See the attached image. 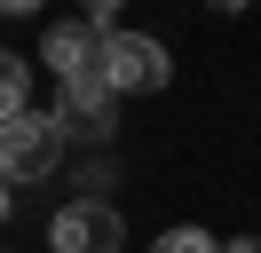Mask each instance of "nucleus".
Segmentation results:
<instances>
[{
    "label": "nucleus",
    "mask_w": 261,
    "mask_h": 253,
    "mask_svg": "<svg viewBox=\"0 0 261 253\" xmlns=\"http://www.w3.org/2000/svg\"><path fill=\"white\" fill-rule=\"evenodd\" d=\"M95 32H87V16H71V24H48V40H40V63H48L56 79H80V71H95Z\"/></svg>",
    "instance_id": "obj_5"
},
{
    "label": "nucleus",
    "mask_w": 261,
    "mask_h": 253,
    "mask_svg": "<svg viewBox=\"0 0 261 253\" xmlns=\"http://www.w3.org/2000/svg\"><path fill=\"white\" fill-rule=\"evenodd\" d=\"M64 166V127L48 119V111H16V119L0 127V182H48V174Z\"/></svg>",
    "instance_id": "obj_2"
},
{
    "label": "nucleus",
    "mask_w": 261,
    "mask_h": 253,
    "mask_svg": "<svg viewBox=\"0 0 261 253\" xmlns=\"http://www.w3.org/2000/svg\"><path fill=\"white\" fill-rule=\"evenodd\" d=\"M48 245L56 253H127V221L111 198H71V206H56Z\"/></svg>",
    "instance_id": "obj_3"
},
{
    "label": "nucleus",
    "mask_w": 261,
    "mask_h": 253,
    "mask_svg": "<svg viewBox=\"0 0 261 253\" xmlns=\"http://www.w3.org/2000/svg\"><path fill=\"white\" fill-rule=\"evenodd\" d=\"M150 253H222V245H214L206 230H190V221H182V230H159V245H150Z\"/></svg>",
    "instance_id": "obj_7"
},
{
    "label": "nucleus",
    "mask_w": 261,
    "mask_h": 253,
    "mask_svg": "<svg viewBox=\"0 0 261 253\" xmlns=\"http://www.w3.org/2000/svg\"><path fill=\"white\" fill-rule=\"evenodd\" d=\"M95 79L111 95H159L166 79H174V56H166L150 32H127V24H119L111 40L95 47Z\"/></svg>",
    "instance_id": "obj_1"
},
{
    "label": "nucleus",
    "mask_w": 261,
    "mask_h": 253,
    "mask_svg": "<svg viewBox=\"0 0 261 253\" xmlns=\"http://www.w3.org/2000/svg\"><path fill=\"white\" fill-rule=\"evenodd\" d=\"M222 253H261V230H245V237H229Z\"/></svg>",
    "instance_id": "obj_8"
},
{
    "label": "nucleus",
    "mask_w": 261,
    "mask_h": 253,
    "mask_svg": "<svg viewBox=\"0 0 261 253\" xmlns=\"http://www.w3.org/2000/svg\"><path fill=\"white\" fill-rule=\"evenodd\" d=\"M16 111H32V63L16 47H0V127L16 119Z\"/></svg>",
    "instance_id": "obj_6"
},
{
    "label": "nucleus",
    "mask_w": 261,
    "mask_h": 253,
    "mask_svg": "<svg viewBox=\"0 0 261 253\" xmlns=\"http://www.w3.org/2000/svg\"><path fill=\"white\" fill-rule=\"evenodd\" d=\"M8 206H16V190H8V182H0V221H8Z\"/></svg>",
    "instance_id": "obj_9"
},
{
    "label": "nucleus",
    "mask_w": 261,
    "mask_h": 253,
    "mask_svg": "<svg viewBox=\"0 0 261 253\" xmlns=\"http://www.w3.org/2000/svg\"><path fill=\"white\" fill-rule=\"evenodd\" d=\"M56 127H64V142L80 135V142H111V127H119V95L103 87L95 71H80V79H56V111H48Z\"/></svg>",
    "instance_id": "obj_4"
}]
</instances>
